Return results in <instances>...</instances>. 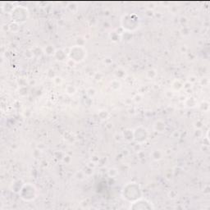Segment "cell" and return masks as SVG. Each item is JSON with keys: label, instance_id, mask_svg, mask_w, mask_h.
I'll return each mask as SVG.
<instances>
[{"label": "cell", "instance_id": "6", "mask_svg": "<svg viewBox=\"0 0 210 210\" xmlns=\"http://www.w3.org/2000/svg\"><path fill=\"white\" fill-rule=\"evenodd\" d=\"M133 134H134V141L136 142V144H143L148 140V131H147L146 128L142 127V126L137 127L135 130H133Z\"/></svg>", "mask_w": 210, "mask_h": 210}, {"label": "cell", "instance_id": "3", "mask_svg": "<svg viewBox=\"0 0 210 210\" xmlns=\"http://www.w3.org/2000/svg\"><path fill=\"white\" fill-rule=\"evenodd\" d=\"M18 194L21 199H23L25 202H30L35 200L37 198L38 190L35 185L33 184L25 183Z\"/></svg>", "mask_w": 210, "mask_h": 210}, {"label": "cell", "instance_id": "11", "mask_svg": "<svg viewBox=\"0 0 210 210\" xmlns=\"http://www.w3.org/2000/svg\"><path fill=\"white\" fill-rule=\"evenodd\" d=\"M122 138L127 142H132L134 140V134H133V130L132 129H126L122 132Z\"/></svg>", "mask_w": 210, "mask_h": 210}, {"label": "cell", "instance_id": "2", "mask_svg": "<svg viewBox=\"0 0 210 210\" xmlns=\"http://www.w3.org/2000/svg\"><path fill=\"white\" fill-rule=\"evenodd\" d=\"M121 25L125 31L132 33L140 27V17L135 13H127L122 17Z\"/></svg>", "mask_w": 210, "mask_h": 210}, {"label": "cell", "instance_id": "20", "mask_svg": "<svg viewBox=\"0 0 210 210\" xmlns=\"http://www.w3.org/2000/svg\"><path fill=\"white\" fill-rule=\"evenodd\" d=\"M31 53L34 57H40L42 54H44L43 49H40L39 47H35L31 49Z\"/></svg>", "mask_w": 210, "mask_h": 210}, {"label": "cell", "instance_id": "4", "mask_svg": "<svg viewBox=\"0 0 210 210\" xmlns=\"http://www.w3.org/2000/svg\"><path fill=\"white\" fill-rule=\"evenodd\" d=\"M67 56L69 59L73 60L76 63L83 62L87 57L86 49L81 45H74L71 47L67 52Z\"/></svg>", "mask_w": 210, "mask_h": 210}, {"label": "cell", "instance_id": "30", "mask_svg": "<svg viewBox=\"0 0 210 210\" xmlns=\"http://www.w3.org/2000/svg\"><path fill=\"white\" fill-rule=\"evenodd\" d=\"M192 87V84L190 82H189V81H186L185 83H184V86H183V88L184 89H190Z\"/></svg>", "mask_w": 210, "mask_h": 210}, {"label": "cell", "instance_id": "17", "mask_svg": "<svg viewBox=\"0 0 210 210\" xmlns=\"http://www.w3.org/2000/svg\"><path fill=\"white\" fill-rule=\"evenodd\" d=\"M110 88H111L112 91H119L120 89L122 88V83L120 82V81L118 79H116L113 80L110 82Z\"/></svg>", "mask_w": 210, "mask_h": 210}, {"label": "cell", "instance_id": "18", "mask_svg": "<svg viewBox=\"0 0 210 210\" xmlns=\"http://www.w3.org/2000/svg\"><path fill=\"white\" fill-rule=\"evenodd\" d=\"M8 30L13 33H17L20 30V25L13 21L12 23H10L8 25Z\"/></svg>", "mask_w": 210, "mask_h": 210}, {"label": "cell", "instance_id": "13", "mask_svg": "<svg viewBox=\"0 0 210 210\" xmlns=\"http://www.w3.org/2000/svg\"><path fill=\"white\" fill-rule=\"evenodd\" d=\"M150 157H151L153 160L159 161L163 158V153L160 149H155V150H153L152 153H150Z\"/></svg>", "mask_w": 210, "mask_h": 210}, {"label": "cell", "instance_id": "16", "mask_svg": "<svg viewBox=\"0 0 210 210\" xmlns=\"http://www.w3.org/2000/svg\"><path fill=\"white\" fill-rule=\"evenodd\" d=\"M76 91H77V88L73 85H67L65 88V92H66V95H68L69 96L76 95Z\"/></svg>", "mask_w": 210, "mask_h": 210}, {"label": "cell", "instance_id": "28", "mask_svg": "<svg viewBox=\"0 0 210 210\" xmlns=\"http://www.w3.org/2000/svg\"><path fill=\"white\" fill-rule=\"evenodd\" d=\"M110 37H111L112 41H117L119 40V36H118V35L116 33L115 31H112V32L110 33Z\"/></svg>", "mask_w": 210, "mask_h": 210}, {"label": "cell", "instance_id": "15", "mask_svg": "<svg viewBox=\"0 0 210 210\" xmlns=\"http://www.w3.org/2000/svg\"><path fill=\"white\" fill-rule=\"evenodd\" d=\"M56 50L57 49L53 45H47L43 49V52L47 56H54Z\"/></svg>", "mask_w": 210, "mask_h": 210}, {"label": "cell", "instance_id": "5", "mask_svg": "<svg viewBox=\"0 0 210 210\" xmlns=\"http://www.w3.org/2000/svg\"><path fill=\"white\" fill-rule=\"evenodd\" d=\"M10 15L13 22L21 25L27 21V19L29 18L30 13L27 8L23 6H17L14 8Z\"/></svg>", "mask_w": 210, "mask_h": 210}, {"label": "cell", "instance_id": "33", "mask_svg": "<svg viewBox=\"0 0 210 210\" xmlns=\"http://www.w3.org/2000/svg\"><path fill=\"white\" fill-rule=\"evenodd\" d=\"M170 194H172V197H170L172 198V199H175V198L177 196V194L176 193V191H174V190H172V191L170 192Z\"/></svg>", "mask_w": 210, "mask_h": 210}, {"label": "cell", "instance_id": "12", "mask_svg": "<svg viewBox=\"0 0 210 210\" xmlns=\"http://www.w3.org/2000/svg\"><path fill=\"white\" fill-rule=\"evenodd\" d=\"M25 183L22 181V180H16L13 182L12 184V186H11V189L14 192H18L21 190V189L22 188V186L24 185Z\"/></svg>", "mask_w": 210, "mask_h": 210}, {"label": "cell", "instance_id": "29", "mask_svg": "<svg viewBox=\"0 0 210 210\" xmlns=\"http://www.w3.org/2000/svg\"><path fill=\"white\" fill-rule=\"evenodd\" d=\"M66 65L68 66H70V67H73V66H75L77 63L76 62H74L73 60H71V59H69V58H67V60L66 61Z\"/></svg>", "mask_w": 210, "mask_h": 210}, {"label": "cell", "instance_id": "24", "mask_svg": "<svg viewBox=\"0 0 210 210\" xmlns=\"http://www.w3.org/2000/svg\"><path fill=\"white\" fill-rule=\"evenodd\" d=\"M96 93H97V91L95 90L94 87H90V88H88L86 90V95L87 96L90 97V98L95 97V95H96Z\"/></svg>", "mask_w": 210, "mask_h": 210}, {"label": "cell", "instance_id": "25", "mask_svg": "<svg viewBox=\"0 0 210 210\" xmlns=\"http://www.w3.org/2000/svg\"><path fill=\"white\" fill-rule=\"evenodd\" d=\"M53 82L55 86H61L62 83H63V79L61 77V76H55L54 78H53Z\"/></svg>", "mask_w": 210, "mask_h": 210}, {"label": "cell", "instance_id": "23", "mask_svg": "<svg viewBox=\"0 0 210 210\" xmlns=\"http://www.w3.org/2000/svg\"><path fill=\"white\" fill-rule=\"evenodd\" d=\"M75 177H76V178L77 180H79V181H83L87 176L86 175V173H84L83 170H80V171H78V172L76 173Z\"/></svg>", "mask_w": 210, "mask_h": 210}, {"label": "cell", "instance_id": "14", "mask_svg": "<svg viewBox=\"0 0 210 210\" xmlns=\"http://www.w3.org/2000/svg\"><path fill=\"white\" fill-rule=\"evenodd\" d=\"M183 86H184V83L182 82L181 80L176 79L172 83V89L175 91H181V89H183Z\"/></svg>", "mask_w": 210, "mask_h": 210}, {"label": "cell", "instance_id": "10", "mask_svg": "<svg viewBox=\"0 0 210 210\" xmlns=\"http://www.w3.org/2000/svg\"><path fill=\"white\" fill-rule=\"evenodd\" d=\"M184 104H185V106L186 107L194 108V107H197L198 106V102L195 98H194V97H188V98L185 99Z\"/></svg>", "mask_w": 210, "mask_h": 210}, {"label": "cell", "instance_id": "7", "mask_svg": "<svg viewBox=\"0 0 210 210\" xmlns=\"http://www.w3.org/2000/svg\"><path fill=\"white\" fill-rule=\"evenodd\" d=\"M131 209L134 210H144V209H153L154 207L153 205V204L150 201H148V199H144V198H140L138 199H136L135 201L131 203L130 206Z\"/></svg>", "mask_w": 210, "mask_h": 210}, {"label": "cell", "instance_id": "32", "mask_svg": "<svg viewBox=\"0 0 210 210\" xmlns=\"http://www.w3.org/2000/svg\"><path fill=\"white\" fill-rule=\"evenodd\" d=\"M202 82H204V86H207L209 83V81L208 78H203L202 79Z\"/></svg>", "mask_w": 210, "mask_h": 210}, {"label": "cell", "instance_id": "26", "mask_svg": "<svg viewBox=\"0 0 210 210\" xmlns=\"http://www.w3.org/2000/svg\"><path fill=\"white\" fill-rule=\"evenodd\" d=\"M98 115H99V118L101 120H105L108 117L109 113H108V112L106 111V110H100V111L98 112Z\"/></svg>", "mask_w": 210, "mask_h": 210}, {"label": "cell", "instance_id": "31", "mask_svg": "<svg viewBox=\"0 0 210 210\" xmlns=\"http://www.w3.org/2000/svg\"><path fill=\"white\" fill-rule=\"evenodd\" d=\"M141 99H142V96L140 95H136L135 97H134V100L136 101V102H140L141 101Z\"/></svg>", "mask_w": 210, "mask_h": 210}, {"label": "cell", "instance_id": "9", "mask_svg": "<svg viewBox=\"0 0 210 210\" xmlns=\"http://www.w3.org/2000/svg\"><path fill=\"white\" fill-rule=\"evenodd\" d=\"M54 57L56 58L57 61H59V62H64V61H66L67 58H68L67 53H66L65 50L63 49L56 50V52H55V54H54Z\"/></svg>", "mask_w": 210, "mask_h": 210}, {"label": "cell", "instance_id": "8", "mask_svg": "<svg viewBox=\"0 0 210 210\" xmlns=\"http://www.w3.org/2000/svg\"><path fill=\"white\" fill-rule=\"evenodd\" d=\"M167 124L163 120H158L153 124V130L158 133H163L166 131Z\"/></svg>", "mask_w": 210, "mask_h": 210}, {"label": "cell", "instance_id": "19", "mask_svg": "<svg viewBox=\"0 0 210 210\" xmlns=\"http://www.w3.org/2000/svg\"><path fill=\"white\" fill-rule=\"evenodd\" d=\"M199 109L203 112H209V103L208 101H203L199 105Z\"/></svg>", "mask_w": 210, "mask_h": 210}, {"label": "cell", "instance_id": "27", "mask_svg": "<svg viewBox=\"0 0 210 210\" xmlns=\"http://www.w3.org/2000/svg\"><path fill=\"white\" fill-rule=\"evenodd\" d=\"M107 174L110 177H116L118 175V170L117 168H109L107 171Z\"/></svg>", "mask_w": 210, "mask_h": 210}, {"label": "cell", "instance_id": "21", "mask_svg": "<svg viewBox=\"0 0 210 210\" xmlns=\"http://www.w3.org/2000/svg\"><path fill=\"white\" fill-rule=\"evenodd\" d=\"M157 76V71L155 69H149L146 71V77L149 80H153Z\"/></svg>", "mask_w": 210, "mask_h": 210}, {"label": "cell", "instance_id": "22", "mask_svg": "<svg viewBox=\"0 0 210 210\" xmlns=\"http://www.w3.org/2000/svg\"><path fill=\"white\" fill-rule=\"evenodd\" d=\"M121 38L124 40L125 41H131L132 40V39H133V35H132V32H128V31H125L122 35H121Z\"/></svg>", "mask_w": 210, "mask_h": 210}, {"label": "cell", "instance_id": "1", "mask_svg": "<svg viewBox=\"0 0 210 210\" xmlns=\"http://www.w3.org/2000/svg\"><path fill=\"white\" fill-rule=\"evenodd\" d=\"M122 197L130 203L142 197V189L136 182H128L124 185L122 190Z\"/></svg>", "mask_w": 210, "mask_h": 210}]
</instances>
